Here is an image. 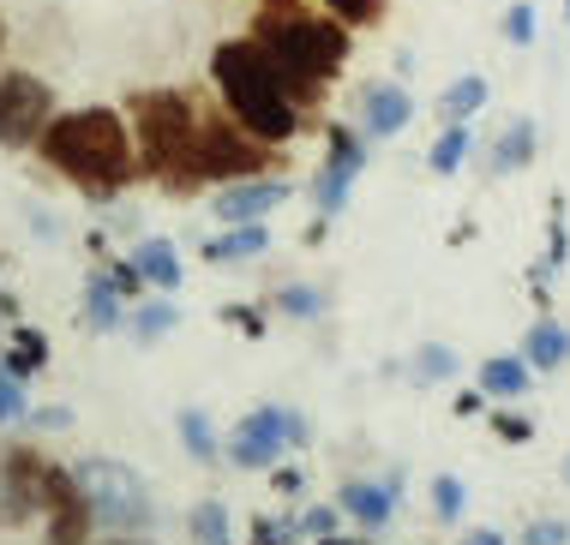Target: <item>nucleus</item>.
<instances>
[{
    "label": "nucleus",
    "mask_w": 570,
    "mask_h": 545,
    "mask_svg": "<svg viewBox=\"0 0 570 545\" xmlns=\"http://www.w3.org/2000/svg\"><path fill=\"white\" fill-rule=\"evenodd\" d=\"M564 24H570V0H564Z\"/></svg>",
    "instance_id": "8fccbe9b"
},
{
    "label": "nucleus",
    "mask_w": 570,
    "mask_h": 545,
    "mask_svg": "<svg viewBox=\"0 0 570 545\" xmlns=\"http://www.w3.org/2000/svg\"><path fill=\"white\" fill-rule=\"evenodd\" d=\"M246 37L271 54V67L283 72V85L295 90L306 115L325 108V90L348 72L354 54V30L336 12H313L306 0H258Z\"/></svg>",
    "instance_id": "f257e3e1"
},
{
    "label": "nucleus",
    "mask_w": 570,
    "mask_h": 545,
    "mask_svg": "<svg viewBox=\"0 0 570 545\" xmlns=\"http://www.w3.org/2000/svg\"><path fill=\"white\" fill-rule=\"evenodd\" d=\"M132 264L145 270V283L157 288V294H175L180 288V252H175V240H163V234H145V240L132 246Z\"/></svg>",
    "instance_id": "6ab92c4d"
},
{
    "label": "nucleus",
    "mask_w": 570,
    "mask_h": 545,
    "mask_svg": "<svg viewBox=\"0 0 570 545\" xmlns=\"http://www.w3.org/2000/svg\"><path fill=\"white\" fill-rule=\"evenodd\" d=\"M462 545H511L499 534V527H469V534H462Z\"/></svg>",
    "instance_id": "a19ab883"
},
{
    "label": "nucleus",
    "mask_w": 570,
    "mask_h": 545,
    "mask_svg": "<svg viewBox=\"0 0 570 545\" xmlns=\"http://www.w3.org/2000/svg\"><path fill=\"white\" fill-rule=\"evenodd\" d=\"M559 474H564V486H570V456H564V462H559Z\"/></svg>",
    "instance_id": "09e8293b"
},
{
    "label": "nucleus",
    "mask_w": 570,
    "mask_h": 545,
    "mask_svg": "<svg viewBox=\"0 0 570 545\" xmlns=\"http://www.w3.org/2000/svg\"><path fill=\"white\" fill-rule=\"evenodd\" d=\"M271 474H276V479H271V486H276V492H283V497H301V492H306V474H301V467H295V462H276V467H271Z\"/></svg>",
    "instance_id": "ea45409f"
},
{
    "label": "nucleus",
    "mask_w": 570,
    "mask_h": 545,
    "mask_svg": "<svg viewBox=\"0 0 570 545\" xmlns=\"http://www.w3.org/2000/svg\"><path fill=\"white\" fill-rule=\"evenodd\" d=\"M336 504H343V516L361 527V534H384L391 516H396V504H403V474H391V479H343Z\"/></svg>",
    "instance_id": "ddd939ff"
},
{
    "label": "nucleus",
    "mask_w": 570,
    "mask_h": 545,
    "mask_svg": "<svg viewBox=\"0 0 570 545\" xmlns=\"http://www.w3.org/2000/svg\"><path fill=\"white\" fill-rule=\"evenodd\" d=\"M492 438H499V444H529L534 438V419L504 408V414H492Z\"/></svg>",
    "instance_id": "c9c22d12"
},
{
    "label": "nucleus",
    "mask_w": 570,
    "mask_h": 545,
    "mask_svg": "<svg viewBox=\"0 0 570 545\" xmlns=\"http://www.w3.org/2000/svg\"><path fill=\"white\" fill-rule=\"evenodd\" d=\"M409 371H414V384H451L456 371H462V360H456V348H444V341H421L414 348V360H409Z\"/></svg>",
    "instance_id": "393cba45"
},
{
    "label": "nucleus",
    "mask_w": 570,
    "mask_h": 545,
    "mask_svg": "<svg viewBox=\"0 0 570 545\" xmlns=\"http://www.w3.org/2000/svg\"><path fill=\"white\" fill-rule=\"evenodd\" d=\"M295 522H301V539H325L343 527V504H306Z\"/></svg>",
    "instance_id": "2f4dec72"
},
{
    "label": "nucleus",
    "mask_w": 570,
    "mask_h": 545,
    "mask_svg": "<svg viewBox=\"0 0 570 545\" xmlns=\"http://www.w3.org/2000/svg\"><path fill=\"white\" fill-rule=\"evenodd\" d=\"M79 486L90 497V516H97L102 534H150V527H157V497H150L145 474H138L132 462L85 456Z\"/></svg>",
    "instance_id": "423d86ee"
},
{
    "label": "nucleus",
    "mask_w": 570,
    "mask_h": 545,
    "mask_svg": "<svg viewBox=\"0 0 570 545\" xmlns=\"http://www.w3.org/2000/svg\"><path fill=\"white\" fill-rule=\"evenodd\" d=\"M109 545H145V534H109Z\"/></svg>",
    "instance_id": "49530a36"
},
{
    "label": "nucleus",
    "mask_w": 570,
    "mask_h": 545,
    "mask_svg": "<svg viewBox=\"0 0 570 545\" xmlns=\"http://www.w3.org/2000/svg\"><path fill=\"white\" fill-rule=\"evenodd\" d=\"M42 474H49V456L30 444H12L0 456V527H24L42 509Z\"/></svg>",
    "instance_id": "9b49d317"
},
{
    "label": "nucleus",
    "mask_w": 570,
    "mask_h": 545,
    "mask_svg": "<svg viewBox=\"0 0 570 545\" xmlns=\"http://www.w3.org/2000/svg\"><path fill=\"white\" fill-rule=\"evenodd\" d=\"M534 156H541V127H534V115L504 120V127L492 132V145H487V180L522 175V168H529Z\"/></svg>",
    "instance_id": "2eb2a0df"
},
{
    "label": "nucleus",
    "mask_w": 570,
    "mask_h": 545,
    "mask_svg": "<svg viewBox=\"0 0 570 545\" xmlns=\"http://www.w3.org/2000/svg\"><path fill=\"white\" fill-rule=\"evenodd\" d=\"M42 168L60 180H72L90 205H109L120 198L138 175V145H132V120L109 102H90V108H67L55 115L37 138Z\"/></svg>",
    "instance_id": "f03ea898"
},
{
    "label": "nucleus",
    "mask_w": 570,
    "mask_h": 545,
    "mask_svg": "<svg viewBox=\"0 0 570 545\" xmlns=\"http://www.w3.org/2000/svg\"><path fill=\"white\" fill-rule=\"evenodd\" d=\"M42 360H49V341H42V330H30V324H19L12 330V348L0 354V371H12V378H30Z\"/></svg>",
    "instance_id": "a878e982"
},
{
    "label": "nucleus",
    "mask_w": 570,
    "mask_h": 545,
    "mask_svg": "<svg viewBox=\"0 0 570 545\" xmlns=\"http://www.w3.org/2000/svg\"><path fill=\"white\" fill-rule=\"evenodd\" d=\"M271 311H283V318H301V324H318L331 311V294L313 288V283H288L271 294Z\"/></svg>",
    "instance_id": "b1692460"
},
{
    "label": "nucleus",
    "mask_w": 570,
    "mask_h": 545,
    "mask_svg": "<svg viewBox=\"0 0 570 545\" xmlns=\"http://www.w3.org/2000/svg\"><path fill=\"white\" fill-rule=\"evenodd\" d=\"M306 438H313V426H306L301 408L265 402V408H253L235 432H228L223 456L235 462V467H246V474H258V467H276V462H283V449H306Z\"/></svg>",
    "instance_id": "0eeeda50"
},
{
    "label": "nucleus",
    "mask_w": 570,
    "mask_h": 545,
    "mask_svg": "<svg viewBox=\"0 0 570 545\" xmlns=\"http://www.w3.org/2000/svg\"><path fill=\"white\" fill-rule=\"evenodd\" d=\"M366 162H373V138L361 127H348V120H331L325 127V162H318V175H313V210L325 216V222H336V216L348 210L354 180L366 175Z\"/></svg>",
    "instance_id": "6e6552de"
},
{
    "label": "nucleus",
    "mask_w": 570,
    "mask_h": 545,
    "mask_svg": "<svg viewBox=\"0 0 570 545\" xmlns=\"http://www.w3.org/2000/svg\"><path fill=\"white\" fill-rule=\"evenodd\" d=\"M276 162H283L276 145L253 138L223 102L198 115V138H193V175H198V186H228V180L276 175Z\"/></svg>",
    "instance_id": "39448f33"
},
{
    "label": "nucleus",
    "mask_w": 570,
    "mask_h": 545,
    "mask_svg": "<svg viewBox=\"0 0 570 545\" xmlns=\"http://www.w3.org/2000/svg\"><path fill=\"white\" fill-rule=\"evenodd\" d=\"M564 258H570V222H564V198H552V210H547V264L559 270Z\"/></svg>",
    "instance_id": "473e14b6"
},
{
    "label": "nucleus",
    "mask_w": 570,
    "mask_h": 545,
    "mask_svg": "<svg viewBox=\"0 0 570 545\" xmlns=\"http://www.w3.org/2000/svg\"><path fill=\"white\" fill-rule=\"evenodd\" d=\"M223 324H235V330H246V336H265V311L258 306H223Z\"/></svg>",
    "instance_id": "58836bf2"
},
{
    "label": "nucleus",
    "mask_w": 570,
    "mask_h": 545,
    "mask_svg": "<svg viewBox=\"0 0 570 545\" xmlns=\"http://www.w3.org/2000/svg\"><path fill=\"white\" fill-rule=\"evenodd\" d=\"M175 324H180V306L175 300H145V306L132 311V336L145 341V348H150V341H163Z\"/></svg>",
    "instance_id": "cd10ccee"
},
{
    "label": "nucleus",
    "mask_w": 570,
    "mask_h": 545,
    "mask_svg": "<svg viewBox=\"0 0 570 545\" xmlns=\"http://www.w3.org/2000/svg\"><path fill=\"white\" fill-rule=\"evenodd\" d=\"M481 389L492 402H517V396H529V389H534V366L522 360V348L517 354H492V360L481 366Z\"/></svg>",
    "instance_id": "a211bd4d"
},
{
    "label": "nucleus",
    "mask_w": 570,
    "mask_h": 545,
    "mask_svg": "<svg viewBox=\"0 0 570 545\" xmlns=\"http://www.w3.org/2000/svg\"><path fill=\"white\" fill-rule=\"evenodd\" d=\"M409 120H414V97H409V85L403 78H373V85L361 90V127L366 138H396V132H409Z\"/></svg>",
    "instance_id": "4468645a"
},
{
    "label": "nucleus",
    "mask_w": 570,
    "mask_h": 545,
    "mask_svg": "<svg viewBox=\"0 0 570 545\" xmlns=\"http://www.w3.org/2000/svg\"><path fill=\"white\" fill-rule=\"evenodd\" d=\"M42 516H49V539L42 545H90L97 516H90V497L79 486V467L49 462V474H42Z\"/></svg>",
    "instance_id": "9d476101"
},
{
    "label": "nucleus",
    "mask_w": 570,
    "mask_h": 545,
    "mask_svg": "<svg viewBox=\"0 0 570 545\" xmlns=\"http://www.w3.org/2000/svg\"><path fill=\"white\" fill-rule=\"evenodd\" d=\"M60 115L55 85L24 67H0V150H37L42 127Z\"/></svg>",
    "instance_id": "1a4fd4ad"
},
{
    "label": "nucleus",
    "mask_w": 570,
    "mask_h": 545,
    "mask_svg": "<svg viewBox=\"0 0 570 545\" xmlns=\"http://www.w3.org/2000/svg\"><path fill=\"white\" fill-rule=\"evenodd\" d=\"M325 12H336L348 30H373L384 24V0H325Z\"/></svg>",
    "instance_id": "7c9ffc66"
},
{
    "label": "nucleus",
    "mask_w": 570,
    "mask_h": 545,
    "mask_svg": "<svg viewBox=\"0 0 570 545\" xmlns=\"http://www.w3.org/2000/svg\"><path fill=\"white\" fill-rule=\"evenodd\" d=\"M193 545H235V534H228V504L223 497H205V504H193Z\"/></svg>",
    "instance_id": "bb28decb"
},
{
    "label": "nucleus",
    "mask_w": 570,
    "mask_h": 545,
    "mask_svg": "<svg viewBox=\"0 0 570 545\" xmlns=\"http://www.w3.org/2000/svg\"><path fill=\"white\" fill-rule=\"evenodd\" d=\"M19 414H24V378H12V371H0V426H12Z\"/></svg>",
    "instance_id": "4c0bfd02"
},
{
    "label": "nucleus",
    "mask_w": 570,
    "mask_h": 545,
    "mask_svg": "<svg viewBox=\"0 0 570 545\" xmlns=\"http://www.w3.org/2000/svg\"><path fill=\"white\" fill-rule=\"evenodd\" d=\"M210 85H217V102L228 115L276 150L295 145V138L313 127V115L295 102V90L283 85V72L271 67V54L258 49L253 37H228L210 49Z\"/></svg>",
    "instance_id": "7ed1b4c3"
},
{
    "label": "nucleus",
    "mask_w": 570,
    "mask_h": 545,
    "mask_svg": "<svg viewBox=\"0 0 570 545\" xmlns=\"http://www.w3.org/2000/svg\"><path fill=\"white\" fill-rule=\"evenodd\" d=\"M102 270H109V283L127 294V300H138V294H150V283H145V270H138L132 258H102Z\"/></svg>",
    "instance_id": "f704fd0d"
},
{
    "label": "nucleus",
    "mask_w": 570,
    "mask_h": 545,
    "mask_svg": "<svg viewBox=\"0 0 570 545\" xmlns=\"http://www.w3.org/2000/svg\"><path fill=\"white\" fill-rule=\"evenodd\" d=\"M37 426H72V408H42Z\"/></svg>",
    "instance_id": "37998d69"
},
{
    "label": "nucleus",
    "mask_w": 570,
    "mask_h": 545,
    "mask_svg": "<svg viewBox=\"0 0 570 545\" xmlns=\"http://www.w3.org/2000/svg\"><path fill=\"white\" fill-rule=\"evenodd\" d=\"M487 97H492V85L481 72H462V78H451L444 85V97H439V120H474L487 108Z\"/></svg>",
    "instance_id": "4be33fe9"
},
{
    "label": "nucleus",
    "mask_w": 570,
    "mask_h": 545,
    "mask_svg": "<svg viewBox=\"0 0 570 545\" xmlns=\"http://www.w3.org/2000/svg\"><path fill=\"white\" fill-rule=\"evenodd\" d=\"M373 539V534H366ZM366 539H348V534H325V539H313V545H366Z\"/></svg>",
    "instance_id": "c03bdc74"
},
{
    "label": "nucleus",
    "mask_w": 570,
    "mask_h": 545,
    "mask_svg": "<svg viewBox=\"0 0 570 545\" xmlns=\"http://www.w3.org/2000/svg\"><path fill=\"white\" fill-rule=\"evenodd\" d=\"M522 360H529L534 371H564L570 366V330L552 311H541V318L529 324V336H522Z\"/></svg>",
    "instance_id": "f3484780"
},
{
    "label": "nucleus",
    "mask_w": 570,
    "mask_h": 545,
    "mask_svg": "<svg viewBox=\"0 0 570 545\" xmlns=\"http://www.w3.org/2000/svg\"><path fill=\"white\" fill-rule=\"evenodd\" d=\"M175 432H180V449H187L193 462H217L223 456V438H217V426H210L205 408H180L175 414Z\"/></svg>",
    "instance_id": "5701e85b"
},
{
    "label": "nucleus",
    "mask_w": 570,
    "mask_h": 545,
    "mask_svg": "<svg viewBox=\"0 0 570 545\" xmlns=\"http://www.w3.org/2000/svg\"><path fill=\"white\" fill-rule=\"evenodd\" d=\"M481 408H487V389H462V396H456V414H462V419L481 414Z\"/></svg>",
    "instance_id": "79ce46f5"
},
{
    "label": "nucleus",
    "mask_w": 570,
    "mask_h": 545,
    "mask_svg": "<svg viewBox=\"0 0 570 545\" xmlns=\"http://www.w3.org/2000/svg\"><path fill=\"white\" fill-rule=\"evenodd\" d=\"M522 545H570V522H559V516L529 522V527H522Z\"/></svg>",
    "instance_id": "e433bc0d"
},
{
    "label": "nucleus",
    "mask_w": 570,
    "mask_h": 545,
    "mask_svg": "<svg viewBox=\"0 0 570 545\" xmlns=\"http://www.w3.org/2000/svg\"><path fill=\"white\" fill-rule=\"evenodd\" d=\"M301 539V522H288V516H258L253 522V539L246 545H295Z\"/></svg>",
    "instance_id": "72a5a7b5"
},
{
    "label": "nucleus",
    "mask_w": 570,
    "mask_h": 545,
    "mask_svg": "<svg viewBox=\"0 0 570 545\" xmlns=\"http://www.w3.org/2000/svg\"><path fill=\"white\" fill-rule=\"evenodd\" d=\"M0 49H7V12H0Z\"/></svg>",
    "instance_id": "de8ad7c7"
},
{
    "label": "nucleus",
    "mask_w": 570,
    "mask_h": 545,
    "mask_svg": "<svg viewBox=\"0 0 570 545\" xmlns=\"http://www.w3.org/2000/svg\"><path fill=\"white\" fill-rule=\"evenodd\" d=\"M499 30H504V42H511V49H534V37H541L534 0H511V7H504V19H499Z\"/></svg>",
    "instance_id": "c85d7f7f"
},
{
    "label": "nucleus",
    "mask_w": 570,
    "mask_h": 545,
    "mask_svg": "<svg viewBox=\"0 0 570 545\" xmlns=\"http://www.w3.org/2000/svg\"><path fill=\"white\" fill-rule=\"evenodd\" d=\"M474 150H481V145H474L469 120H444V132L433 138V150H426V168L451 180V175H462V162H469Z\"/></svg>",
    "instance_id": "412c9836"
},
{
    "label": "nucleus",
    "mask_w": 570,
    "mask_h": 545,
    "mask_svg": "<svg viewBox=\"0 0 570 545\" xmlns=\"http://www.w3.org/2000/svg\"><path fill=\"white\" fill-rule=\"evenodd\" d=\"M120 306H127V294H120V288L109 283V270L97 264V270H90V283H85V324H90L97 336H109L115 324H120Z\"/></svg>",
    "instance_id": "aec40b11"
},
{
    "label": "nucleus",
    "mask_w": 570,
    "mask_h": 545,
    "mask_svg": "<svg viewBox=\"0 0 570 545\" xmlns=\"http://www.w3.org/2000/svg\"><path fill=\"white\" fill-rule=\"evenodd\" d=\"M271 252V222H228L217 240L198 246L205 264H246V258H265Z\"/></svg>",
    "instance_id": "dca6fc26"
},
{
    "label": "nucleus",
    "mask_w": 570,
    "mask_h": 545,
    "mask_svg": "<svg viewBox=\"0 0 570 545\" xmlns=\"http://www.w3.org/2000/svg\"><path fill=\"white\" fill-rule=\"evenodd\" d=\"M198 108L187 90H132L127 120L138 145V175L157 180L168 198H198L205 186L193 175V138H198Z\"/></svg>",
    "instance_id": "20e7f679"
},
{
    "label": "nucleus",
    "mask_w": 570,
    "mask_h": 545,
    "mask_svg": "<svg viewBox=\"0 0 570 545\" xmlns=\"http://www.w3.org/2000/svg\"><path fill=\"white\" fill-rule=\"evenodd\" d=\"M295 198V186L283 175H253V180H228L217 198H210V216L228 228V222H271V210H283Z\"/></svg>",
    "instance_id": "f8f14e48"
},
{
    "label": "nucleus",
    "mask_w": 570,
    "mask_h": 545,
    "mask_svg": "<svg viewBox=\"0 0 570 545\" xmlns=\"http://www.w3.org/2000/svg\"><path fill=\"white\" fill-rule=\"evenodd\" d=\"M0 318H19V300H12L7 288H0Z\"/></svg>",
    "instance_id": "a18cd8bd"
},
{
    "label": "nucleus",
    "mask_w": 570,
    "mask_h": 545,
    "mask_svg": "<svg viewBox=\"0 0 570 545\" xmlns=\"http://www.w3.org/2000/svg\"><path fill=\"white\" fill-rule=\"evenodd\" d=\"M462 509H469V486H462L456 474H439V479H433V516H439L444 527H456Z\"/></svg>",
    "instance_id": "c756f323"
}]
</instances>
